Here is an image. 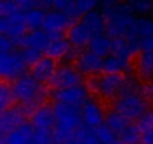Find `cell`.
Masks as SVG:
<instances>
[{
    "instance_id": "1",
    "label": "cell",
    "mask_w": 153,
    "mask_h": 144,
    "mask_svg": "<svg viewBox=\"0 0 153 144\" xmlns=\"http://www.w3.org/2000/svg\"><path fill=\"white\" fill-rule=\"evenodd\" d=\"M9 87H11L12 101H15L20 107H23L27 114L29 113L32 114L36 108L44 105V101L47 99L45 87L27 74L15 80Z\"/></svg>"
},
{
    "instance_id": "2",
    "label": "cell",
    "mask_w": 153,
    "mask_h": 144,
    "mask_svg": "<svg viewBox=\"0 0 153 144\" xmlns=\"http://www.w3.org/2000/svg\"><path fill=\"white\" fill-rule=\"evenodd\" d=\"M102 15L105 17V32L111 39L126 38L135 17L129 8V3H116V2H104Z\"/></svg>"
},
{
    "instance_id": "3",
    "label": "cell",
    "mask_w": 153,
    "mask_h": 144,
    "mask_svg": "<svg viewBox=\"0 0 153 144\" xmlns=\"http://www.w3.org/2000/svg\"><path fill=\"white\" fill-rule=\"evenodd\" d=\"M53 113H54V131H53L54 143L65 144L76 129L83 126L81 110L63 104H54Z\"/></svg>"
},
{
    "instance_id": "4",
    "label": "cell",
    "mask_w": 153,
    "mask_h": 144,
    "mask_svg": "<svg viewBox=\"0 0 153 144\" xmlns=\"http://www.w3.org/2000/svg\"><path fill=\"white\" fill-rule=\"evenodd\" d=\"M89 92H92L96 99L101 102H114L123 87V75H110V74H99L92 77L87 83Z\"/></svg>"
},
{
    "instance_id": "5",
    "label": "cell",
    "mask_w": 153,
    "mask_h": 144,
    "mask_svg": "<svg viewBox=\"0 0 153 144\" xmlns=\"http://www.w3.org/2000/svg\"><path fill=\"white\" fill-rule=\"evenodd\" d=\"M113 110L120 113L126 120H138L149 110V99L144 93L122 95L113 102Z\"/></svg>"
},
{
    "instance_id": "6",
    "label": "cell",
    "mask_w": 153,
    "mask_h": 144,
    "mask_svg": "<svg viewBox=\"0 0 153 144\" xmlns=\"http://www.w3.org/2000/svg\"><path fill=\"white\" fill-rule=\"evenodd\" d=\"M51 96L56 101V104H63V105H69V107L81 108L87 102V99L90 98V92H89V87L86 84H80V86L69 87V89L54 90L51 93Z\"/></svg>"
},
{
    "instance_id": "7",
    "label": "cell",
    "mask_w": 153,
    "mask_h": 144,
    "mask_svg": "<svg viewBox=\"0 0 153 144\" xmlns=\"http://www.w3.org/2000/svg\"><path fill=\"white\" fill-rule=\"evenodd\" d=\"M26 65L20 53L12 51L8 54H0V78L15 81L24 75Z\"/></svg>"
},
{
    "instance_id": "8",
    "label": "cell",
    "mask_w": 153,
    "mask_h": 144,
    "mask_svg": "<svg viewBox=\"0 0 153 144\" xmlns=\"http://www.w3.org/2000/svg\"><path fill=\"white\" fill-rule=\"evenodd\" d=\"M81 110V120H83V125L92 131H95L96 128L102 126L104 122H105V110H104V105L99 99L96 98H89L87 102L80 108Z\"/></svg>"
},
{
    "instance_id": "9",
    "label": "cell",
    "mask_w": 153,
    "mask_h": 144,
    "mask_svg": "<svg viewBox=\"0 0 153 144\" xmlns=\"http://www.w3.org/2000/svg\"><path fill=\"white\" fill-rule=\"evenodd\" d=\"M54 90L59 89H69V87H75L83 84V75L78 72L74 65H60L57 66V71L50 83Z\"/></svg>"
},
{
    "instance_id": "10",
    "label": "cell",
    "mask_w": 153,
    "mask_h": 144,
    "mask_svg": "<svg viewBox=\"0 0 153 144\" xmlns=\"http://www.w3.org/2000/svg\"><path fill=\"white\" fill-rule=\"evenodd\" d=\"M74 24V21L65 14V12H60V11H47L45 14V20H44V26H42V30L51 38H60L63 36V32L65 30H69V27Z\"/></svg>"
},
{
    "instance_id": "11",
    "label": "cell",
    "mask_w": 153,
    "mask_h": 144,
    "mask_svg": "<svg viewBox=\"0 0 153 144\" xmlns=\"http://www.w3.org/2000/svg\"><path fill=\"white\" fill-rule=\"evenodd\" d=\"M27 113L20 105H11L8 110H5L0 114V131L2 134H9L20 128L21 125L27 123Z\"/></svg>"
},
{
    "instance_id": "12",
    "label": "cell",
    "mask_w": 153,
    "mask_h": 144,
    "mask_svg": "<svg viewBox=\"0 0 153 144\" xmlns=\"http://www.w3.org/2000/svg\"><path fill=\"white\" fill-rule=\"evenodd\" d=\"M150 36H153V20L150 17H135V20L126 35V39L138 51V44L143 39L150 38Z\"/></svg>"
},
{
    "instance_id": "13",
    "label": "cell",
    "mask_w": 153,
    "mask_h": 144,
    "mask_svg": "<svg viewBox=\"0 0 153 144\" xmlns=\"http://www.w3.org/2000/svg\"><path fill=\"white\" fill-rule=\"evenodd\" d=\"M75 68L78 69V72L83 77L92 78L99 75V72L102 71V59L87 50L78 54V57L75 60Z\"/></svg>"
},
{
    "instance_id": "14",
    "label": "cell",
    "mask_w": 153,
    "mask_h": 144,
    "mask_svg": "<svg viewBox=\"0 0 153 144\" xmlns=\"http://www.w3.org/2000/svg\"><path fill=\"white\" fill-rule=\"evenodd\" d=\"M57 71V63L56 60L47 57V56H42V59L32 66V71H30V77H33L38 83H41L42 86L47 84V83H51L54 74Z\"/></svg>"
},
{
    "instance_id": "15",
    "label": "cell",
    "mask_w": 153,
    "mask_h": 144,
    "mask_svg": "<svg viewBox=\"0 0 153 144\" xmlns=\"http://www.w3.org/2000/svg\"><path fill=\"white\" fill-rule=\"evenodd\" d=\"M30 125L35 131H53L54 128V113L53 107L41 105L30 114Z\"/></svg>"
},
{
    "instance_id": "16",
    "label": "cell",
    "mask_w": 153,
    "mask_h": 144,
    "mask_svg": "<svg viewBox=\"0 0 153 144\" xmlns=\"http://www.w3.org/2000/svg\"><path fill=\"white\" fill-rule=\"evenodd\" d=\"M93 36H92V33L89 32V29L81 23V21H76V23H74L71 27H69V30H68V42L71 44V47L74 48V50H81V48H86L87 45H89V42H90V39H92Z\"/></svg>"
},
{
    "instance_id": "17",
    "label": "cell",
    "mask_w": 153,
    "mask_h": 144,
    "mask_svg": "<svg viewBox=\"0 0 153 144\" xmlns=\"http://www.w3.org/2000/svg\"><path fill=\"white\" fill-rule=\"evenodd\" d=\"M102 72L110 75H126L132 72V63L129 59L110 54L105 59H102Z\"/></svg>"
},
{
    "instance_id": "18",
    "label": "cell",
    "mask_w": 153,
    "mask_h": 144,
    "mask_svg": "<svg viewBox=\"0 0 153 144\" xmlns=\"http://www.w3.org/2000/svg\"><path fill=\"white\" fill-rule=\"evenodd\" d=\"M51 38L41 29V30H30L27 33H24L21 36L20 41H17V45H21L24 48H32V50H38V51H45L48 44H50Z\"/></svg>"
},
{
    "instance_id": "19",
    "label": "cell",
    "mask_w": 153,
    "mask_h": 144,
    "mask_svg": "<svg viewBox=\"0 0 153 144\" xmlns=\"http://www.w3.org/2000/svg\"><path fill=\"white\" fill-rule=\"evenodd\" d=\"M135 72L137 77L144 81L153 80V51L138 53L135 59Z\"/></svg>"
},
{
    "instance_id": "20",
    "label": "cell",
    "mask_w": 153,
    "mask_h": 144,
    "mask_svg": "<svg viewBox=\"0 0 153 144\" xmlns=\"http://www.w3.org/2000/svg\"><path fill=\"white\" fill-rule=\"evenodd\" d=\"M33 128L30 123H24L15 131L9 132L3 138V144H29L33 138Z\"/></svg>"
},
{
    "instance_id": "21",
    "label": "cell",
    "mask_w": 153,
    "mask_h": 144,
    "mask_svg": "<svg viewBox=\"0 0 153 144\" xmlns=\"http://www.w3.org/2000/svg\"><path fill=\"white\" fill-rule=\"evenodd\" d=\"M80 21L89 29V32L92 33V36L104 35V32H105V17L98 9L86 14Z\"/></svg>"
},
{
    "instance_id": "22",
    "label": "cell",
    "mask_w": 153,
    "mask_h": 144,
    "mask_svg": "<svg viewBox=\"0 0 153 144\" xmlns=\"http://www.w3.org/2000/svg\"><path fill=\"white\" fill-rule=\"evenodd\" d=\"M71 48L72 47L68 42V39L60 36V38H54V39L50 41L45 53H47V57H50L53 60H60L62 62L66 57V54L71 51Z\"/></svg>"
},
{
    "instance_id": "23",
    "label": "cell",
    "mask_w": 153,
    "mask_h": 144,
    "mask_svg": "<svg viewBox=\"0 0 153 144\" xmlns=\"http://www.w3.org/2000/svg\"><path fill=\"white\" fill-rule=\"evenodd\" d=\"M96 8H98V2H95V0H78V2H71L65 14L72 21H75L76 18H83L86 14L95 11Z\"/></svg>"
},
{
    "instance_id": "24",
    "label": "cell",
    "mask_w": 153,
    "mask_h": 144,
    "mask_svg": "<svg viewBox=\"0 0 153 144\" xmlns=\"http://www.w3.org/2000/svg\"><path fill=\"white\" fill-rule=\"evenodd\" d=\"M111 44H113V39L108 38L107 35H98V36H93L89 42V51L93 53L95 56L101 57V59H105L107 56L111 54Z\"/></svg>"
},
{
    "instance_id": "25",
    "label": "cell",
    "mask_w": 153,
    "mask_h": 144,
    "mask_svg": "<svg viewBox=\"0 0 153 144\" xmlns=\"http://www.w3.org/2000/svg\"><path fill=\"white\" fill-rule=\"evenodd\" d=\"M45 11L41 8H33L30 11L23 12V20H24V26L26 29L30 30H41L44 26V20H45Z\"/></svg>"
},
{
    "instance_id": "26",
    "label": "cell",
    "mask_w": 153,
    "mask_h": 144,
    "mask_svg": "<svg viewBox=\"0 0 153 144\" xmlns=\"http://www.w3.org/2000/svg\"><path fill=\"white\" fill-rule=\"evenodd\" d=\"M65 144H99V143L96 140L95 131H92L86 126H81L80 129H76L71 135V138Z\"/></svg>"
},
{
    "instance_id": "27",
    "label": "cell",
    "mask_w": 153,
    "mask_h": 144,
    "mask_svg": "<svg viewBox=\"0 0 153 144\" xmlns=\"http://www.w3.org/2000/svg\"><path fill=\"white\" fill-rule=\"evenodd\" d=\"M104 125L108 128V129H111L116 135H119L128 125H129V120H126L120 113H117L116 110H110L107 114H105V122H104Z\"/></svg>"
},
{
    "instance_id": "28",
    "label": "cell",
    "mask_w": 153,
    "mask_h": 144,
    "mask_svg": "<svg viewBox=\"0 0 153 144\" xmlns=\"http://www.w3.org/2000/svg\"><path fill=\"white\" fill-rule=\"evenodd\" d=\"M135 53H137V50L134 48V45H132L126 38L113 39V44H111V54L131 60V57H132Z\"/></svg>"
},
{
    "instance_id": "29",
    "label": "cell",
    "mask_w": 153,
    "mask_h": 144,
    "mask_svg": "<svg viewBox=\"0 0 153 144\" xmlns=\"http://www.w3.org/2000/svg\"><path fill=\"white\" fill-rule=\"evenodd\" d=\"M141 129L138 125L129 123L120 134H119V143L120 144H141Z\"/></svg>"
},
{
    "instance_id": "30",
    "label": "cell",
    "mask_w": 153,
    "mask_h": 144,
    "mask_svg": "<svg viewBox=\"0 0 153 144\" xmlns=\"http://www.w3.org/2000/svg\"><path fill=\"white\" fill-rule=\"evenodd\" d=\"M12 104V95H11V87L5 83H0V114L5 110H8Z\"/></svg>"
},
{
    "instance_id": "31",
    "label": "cell",
    "mask_w": 153,
    "mask_h": 144,
    "mask_svg": "<svg viewBox=\"0 0 153 144\" xmlns=\"http://www.w3.org/2000/svg\"><path fill=\"white\" fill-rule=\"evenodd\" d=\"M129 8L135 15L138 17H147L150 14V8H152V3L150 2H146V0H137V2H132L129 3Z\"/></svg>"
},
{
    "instance_id": "32",
    "label": "cell",
    "mask_w": 153,
    "mask_h": 144,
    "mask_svg": "<svg viewBox=\"0 0 153 144\" xmlns=\"http://www.w3.org/2000/svg\"><path fill=\"white\" fill-rule=\"evenodd\" d=\"M20 56H21L26 66H33L42 59V53L38 51V50H32V48H24L20 53Z\"/></svg>"
},
{
    "instance_id": "33",
    "label": "cell",
    "mask_w": 153,
    "mask_h": 144,
    "mask_svg": "<svg viewBox=\"0 0 153 144\" xmlns=\"http://www.w3.org/2000/svg\"><path fill=\"white\" fill-rule=\"evenodd\" d=\"M17 14H21L17 2H9V0L8 2H0V15L2 17H12Z\"/></svg>"
},
{
    "instance_id": "34",
    "label": "cell",
    "mask_w": 153,
    "mask_h": 144,
    "mask_svg": "<svg viewBox=\"0 0 153 144\" xmlns=\"http://www.w3.org/2000/svg\"><path fill=\"white\" fill-rule=\"evenodd\" d=\"M32 141L35 144H53V131H33Z\"/></svg>"
},
{
    "instance_id": "35",
    "label": "cell",
    "mask_w": 153,
    "mask_h": 144,
    "mask_svg": "<svg viewBox=\"0 0 153 144\" xmlns=\"http://www.w3.org/2000/svg\"><path fill=\"white\" fill-rule=\"evenodd\" d=\"M138 128L141 129V132L149 131L153 128V107L149 108L140 119H138Z\"/></svg>"
},
{
    "instance_id": "36",
    "label": "cell",
    "mask_w": 153,
    "mask_h": 144,
    "mask_svg": "<svg viewBox=\"0 0 153 144\" xmlns=\"http://www.w3.org/2000/svg\"><path fill=\"white\" fill-rule=\"evenodd\" d=\"M14 47H15V42L5 36V35H0V54H8V53H12L14 51Z\"/></svg>"
},
{
    "instance_id": "37",
    "label": "cell",
    "mask_w": 153,
    "mask_h": 144,
    "mask_svg": "<svg viewBox=\"0 0 153 144\" xmlns=\"http://www.w3.org/2000/svg\"><path fill=\"white\" fill-rule=\"evenodd\" d=\"M138 51L140 53H143V51H153V36L143 39L138 44Z\"/></svg>"
},
{
    "instance_id": "38",
    "label": "cell",
    "mask_w": 153,
    "mask_h": 144,
    "mask_svg": "<svg viewBox=\"0 0 153 144\" xmlns=\"http://www.w3.org/2000/svg\"><path fill=\"white\" fill-rule=\"evenodd\" d=\"M141 144H153V128L143 132V135H141Z\"/></svg>"
},
{
    "instance_id": "39",
    "label": "cell",
    "mask_w": 153,
    "mask_h": 144,
    "mask_svg": "<svg viewBox=\"0 0 153 144\" xmlns=\"http://www.w3.org/2000/svg\"><path fill=\"white\" fill-rule=\"evenodd\" d=\"M144 96L147 99H152L153 101V80L149 81V84L144 86Z\"/></svg>"
},
{
    "instance_id": "40",
    "label": "cell",
    "mask_w": 153,
    "mask_h": 144,
    "mask_svg": "<svg viewBox=\"0 0 153 144\" xmlns=\"http://www.w3.org/2000/svg\"><path fill=\"white\" fill-rule=\"evenodd\" d=\"M149 15H150V18L153 20V3H152V8H150V14H149Z\"/></svg>"
},
{
    "instance_id": "41",
    "label": "cell",
    "mask_w": 153,
    "mask_h": 144,
    "mask_svg": "<svg viewBox=\"0 0 153 144\" xmlns=\"http://www.w3.org/2000/svg\"><path fill=\"white\" fill-rule=\"evenodd\" d=\"M0 143H3V140H2V131H0Z\"/></svg>"
},
{
    "instance_id": "42",
    "label": "cell",
    "mask_w": 153,
    "mask_h": 144,
    "mask_svg": "<svg viewBox=\"0 0 153 144\" xmlns=\"http://www.w3.org/2000/svg\"><path fill=\"white\" fill-rule=\"evenodd\" d=\"M29 144H35V143H33V141H32V143H29Z\"/></svg>"
}]
</instances>
